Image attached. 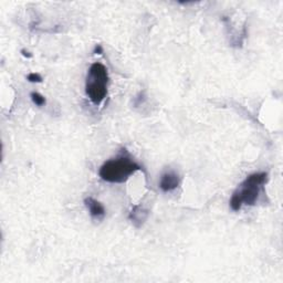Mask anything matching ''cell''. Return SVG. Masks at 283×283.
Instances as JSON below:
<instances>
[{
  "label": "cell",
  "mask_w": 283,
  "mask_h": 283,
  "mask_svg": "<svg viewBox=\"0 0 283 283\" xmlns=\"http://www.w3.org/2000/svg\"><path fill=\"white\" fill-rule=\"evenodd\" d=\"M21 54H23L25 58H28V59H31L32 58V54L30 53V52L28 50H26V49H23L21 50Z\"/></svg>",
  "instance_id": "10"
},
{
  "label": "cell",
  "mask_w": 283,
  "mask_h": 283,
  "mask_svg": "<svg viewBox=\"0 0 283 283\" xmlns=\"http://www.w3.org/2000/svg\"><path fill=\"white\" fill-rule=\"evenodd\" d=\"M93 53H95V54H102V53H103V48H102V46H101V45H97V46H95Z\"/></svg>",
  "instance_id": "9"
},
{
  "label": "cell",
  "mask_w": 283,
  "mask_h": 283,
  "mask_svg": "<svg viewBox=\"0 0 283 283\" xmlns=\"http://www.w3.org/2000/svg\"><path fill=\"white\" fill-rule=\"evenodd\" d=\"M108 73L105 65L102 63H93L86 76L85 92L95 105H100L107 94Z\"/></svg>",
  "instance_id": "3"
},
{
  "label": "cell",
  "mask_w": 283,
  "mask_h": 283,
  "mask_svg": "<svg viewBox=\"0 0 283 283\" xmlns=\"http://www.w3.org/2000/svg\"><path fill=\"white\" fill-rule=\"evenodd\" d=\"M147 217H149V210H146L142 206H135L130 211L129 218L132 220V223H134L136 227H139L147 219Z\"/></svg>",
  "instance_id": "6"
},
{
  "label": "cell",
  "mask_w": 283,
  "mask_h": 283,
  "mask_svg": "<svg viewBox=\"0 0 283 283\" xmlns=\"http://www.w3.org/2000/svg\"><path fill=\"white\" fill-rule=\"evenodd\" d=\"M30 97H31V100H32L33 104H36L37 106H43V105H46L47 100H46V98L43 97V95H41L40 93H38V92H31V94H30Z\"/></svg>",
  "instance_id": "7"
},
{
  "label": "cell",
  "mask_w": 283,
  "mask_h": 283,
  "mask_svg": "<svg viewBox=\"0 0 283 283\" xmlns=\"http://www.w3.org/2000/svg\"><path fill=\"white\" fill-rule=\"evenodd\" d=\"M141 166L133 162L129 157L120 156L104 163L100 168L99 175L103 180L108 182H124L138 171H141Z\"/></svg>",
  "instance_id": "2"
},
{
  "label": "cell",
  "mask_w": 283,
  "mask_h": 283,
  "mask_svg": "<svg viewBox=\"0 0 283 283\" xmlns=\"http://www.w3.org/2000/svg\"><path fill=\"white\" fill-rule=\"evenodd\" d=\"M84 204L90 212V216L92 217L93 219L101 220L104 218V216H105V208H104L103 205L98 202L97 199L88 197L84 199Z\"/></svg>",
  "instance_id": "5"
},
{
  "label": "cell",
  "mask_w": 283,
  "mask_h": 283,
  "mask_svg": "<svg viewBox=\"0 0 283 283\" xmlns=\"http://www.w3.org/2000/svg\"><path fill=\"white\" fill-rule=\"evenodd\" d=\"M268 180L267 173H254L243 180L230 199V208L239 211L242 205L254 206L259 198L260 190Z\"/></svg>",
  "instance_id": "1"
},
{
  "label": "cell",
  "mask_w": 283,
  "mask_h": 283,
  "mask_svg": "<svg viewBox=\"0 0 283 283\" xmlns=\"http://www.w3.org/2000/svg\"><path fill=\"white\" fill-rule=\"evenodd\" d=\"M27 80L31 83H42V77L39 73H29L27 76Z\"/></svg>",
  "instance_id": "8"
},
{
  "label": "cell",
  "mask_w": 283,
  "mask_h": 283,
  "mask_svg": "<svg viewBox=\"0 0 283 283\" xmlns=\"http://www.w3.org/2000/svg\"><path fill=\"white\" fill-rule=\"evenodd\" d=\"M180 184V178L175 172H168L165 173L164 175L160 177L159 181V188L162 189L164 193H168V191L175 190Z\"/></svg>",
  "instance_id": "4"
}]
</instances>
